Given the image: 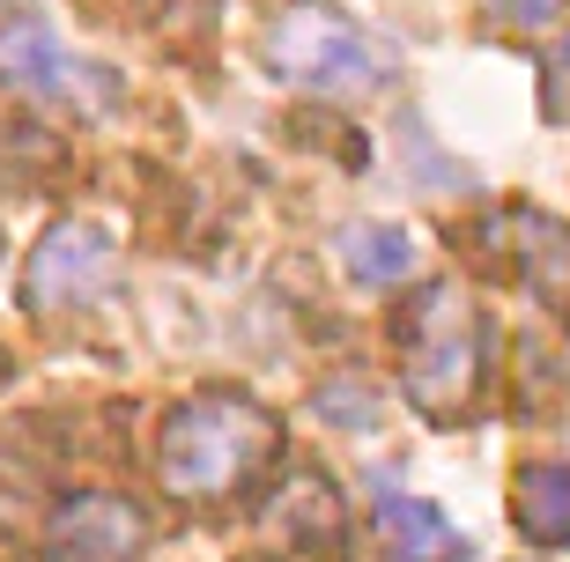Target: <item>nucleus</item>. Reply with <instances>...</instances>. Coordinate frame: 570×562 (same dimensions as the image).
I'll list each match as a JSON object with an SVG mask.
<instances>
[{"label":"nucleus","mask_w":570,"mask_h":562,"mask_svg":"<svg viewBox=\"0 0 570 562\" xmlns=\"http://www.w3.org/2000/svg\"><path fill=\"white\" fill-rule=\"evenodd\" d=\"M148 511L111 489H82L45 519V562H141Z\"/></svg>","instance_id":"423d86ee"},{"label":"nucleus","mask_w":570,"mask_h":562,"mask_svg":"<svg viewBox=\"0 0 570 562\" xmlns=\"http://www.w3.org/2000/svg\"><path fill=\"white\" fill-rule=\"evenodd\" d=\"M541 105H549V119H570V38L556 45L549 75H541Z\"/></svg>","instance_id":"2eb2a0df"},{"label":"nucleus","mask_w":570,"mask_h":562,"mask_svg":"<svg viewBox=\"0 0 570 562\" xmlns=\"http://www.w3.org/2000/svg\"><path fill=\"white\" fill-rule=\"evenodd\" d=\"M45 164H60V141L38 119L0 105V178H22V170H45Z\"/></svg>","instance_id":"f8f14e48"},{"label":"nucleus","mask_w":570,"mask_h":562,"mask_svg":"<svg viewBox=\"0 0 570 562\" xmlns=\"http://www.w3.org/2000/svg\"><path fill=\"white\" fill-rule=\"evenodd\" d=\"M556 377H563V385H570V341H563V355H556Z\"/></svg>","instance_id":"dca6fc26"},{"label":"nucleus","mask_w":570,"mask_h":562,"mask_svg":"<svg viewBox=\"0 0 570 562\" xmlns=\"http://www.w3.org/2000/svg\"><path fill=\"white\" fill-rule=\"evenodd\" d=\"M341 541H348L341 496H334V481H318V474H289L259 511V548L282 562H341Z\"/></svg>","instance_id":"0eeeda50"},{"label":"nucleus","mask_w":570,"mask_h":562,"mask_svg":"<svg viewBox=\"0 0 570 562\" xmlns=\"http://www.w3.org/2000/svg\"><path fill=\"white\" fill-rule=\"evenodd\" d=\"M401 385L415 415L466 422L489 393V355H497V318L466 282H423L415 304L401 312Z\"/></svg>","instance_id":"f03ea898"},{"label":"nucleus","mask_w":570,"mask_h":562,"mask_svg":"<svg viewBox=\"0 0 570 562\" xmlns=\"http://www.w3.org/2000/svg\"><path fill=\"white\" fill-rule=\"evenodd\" d=\"M119 282V237L105 223H52L22 259V304L30 312H89Z\"/></svg>","instance_id":"20e7f679"},{"label":"nucleus","mask_w":570,"mask_h":562,"mask_svg":"<svg viewBox=\"0 0 570 562\" xmlns=\"http://www.w3.org/2000/svg\"><path fill=\"white\" fill-rule=\"evenodd\" d=\"M497 22H511V30H549V22L570 16V0H482Z\"/></svg>","instance_id":"4468645a"},{"label":"nucleus","mask_w":570,"mask_h":562,"mask_svg":"<svg viewBox=\"0 0 570 562\" xmlns=\"http://www.w3.org/2000/svg\"><path fill=\"white\" fill-rule=\"evenodd\" d=\"M282 459V422L245 393H193L156 430V481L170 503L223 511L253 496Z\"/></svg>","instance_id":"f257e3e1"},{"label":"nucleus","mask_w":570,"mask_h":562,"mask_svg":"<svg viewBox=\"0 0 570 562\" xmlns=\"http://www.w3.org/2000/svg\"><path fill=\"white\" fill-rule=\"evenodd\" d=\"M511 267L533 296L570 304V223H556L541 208H511Z\"/></svg>","instance_id":"6e6552de"},{"label":"nucleus","mask_w":570,"mask_h":562,"mask_svg":"<svg viewBox=\"0 0 570 562\" xmlns=\"http://www.w3.org/2000/svg\"><path fill=\"white\" fill-rule=\"evenodd\" d=\"M312 400H318V415H326V422H348V430H379V385H371V377H326Z\"/></svg>","instance_id":"ddd939ff"},{"label":"nucleus","mask_w":570,"mask_h":562,"mask_svg":"<svg viewBox=\"0 0 570 562\" xmlns=\"http://www.w3.org/2000/svg\"><path fill=\"white\" fill-rule=\"evenodd\" d=\"M0 82L30 97V105H82V111H111L119 105V75L89 67L75 45H60L38 16H16L0 30Z\"/></svg>","instance_id":"39448f33"},{"label":"nucleus","mask_w":570,"mask_h":562,"mask_svg":"<svg viewBox=\"0 0 570 562\" xmlns=\"http://www.w3.org/2000/svg\"><path fill=\"white\" fill-rule=\"evenodd\" d=\"M379 541L393 562H460L466 541L452 533L438 503H415V496H385L379 503Z\"/></svg>","instance_id":"1a4fd4ad"},{"label":"nucleus","mask_w":570,"mask_h":562,"mask_svg":"<svg viewBox=\"0 0 570 562\" xmlns=\"http://www.w3.org/2000/svg\"><path fill=\"white\" fill-rule=\"evenodd\" d=\"M511 519L533 548H570V466H519Z\"/></svg>","instance_id":"9d476101"},{"label":"nucleus","mask_w":570,"mask_h":562,"mask_svg":"<svg viewBox=\"0 0 570 562\" xmlns=\"http://www.w3.org/2000/svg\"><path fill=\"white\" fill-rule=\"evenodd\" d=\"M267 67L296 89H318V97L371 89V82L393 75L385 52L371 45V30H356V22L341 16V8H326V0H289V8H282L275 30H267Z\"/></svg>","instance_id":"7ed1b4c3"},{"label":"nucleus","mask_w":570,"mask_h":562,"mask_svg":"<svg viewBox=\"0 0 570 562\" xmlns=\"http://www.w3.org/2000/svg\"><path fill=\"white\" fill-rule=\"evenodd\" d=\"M341 259H348V274L356 282H371V289H393V282H407L415 274V237L393 223H356L348 237H341Z\"/></svg>","instance_id":"9b49d317"}]
</instances>
